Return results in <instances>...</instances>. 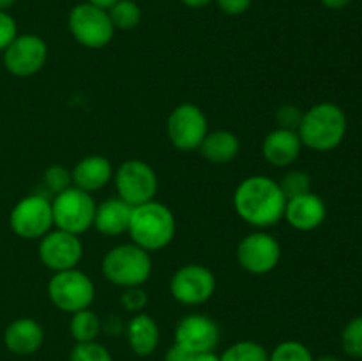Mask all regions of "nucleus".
I'll return each instance as SVG.
<instances>
[{"label":"nucleus","instance_id":"1","mask_svg":"<svg viewBox=\"0 0 362 361\" xmlns=\"http://www.w3.org/2000/svg\"><path fill=\"white\" fill-rule=\"evenodd\" d=\"M286 197L278 180L267 176H251L240 180L233 193V207L239 218L258 230L278 225L285 216Z\"/></svg>","mask_w":362,"mask_h":361},{"label":"nucleus","instance_id":"2","mask_svg":"<svg viewBox=\"0 0 362 361\" xmlns=\"http://www.w3.org/2000/svg\"><path fill=\"white\" fill-rule=\"evenodd\" d=\"M177 223L172 209L158 200L145 202L131 211L127 234L131 243L145 251H159L168 246L175 237Z\"/></svg>","mask_w":362,"mask_h":361},{"label":"nucleus","instance_id":"3","mask_svg":"<svg viewBox=\"0 0 362 361\" xmlns=\"http://www.w3.org/2000/svg\"><path fill=\"white\" fill-rule=\"evenodd\" d=\"M346 115L336 103H318L304 112L299 133L304 147L317 152H329L338 147L346 134Z\"/></svg>","mask_w":362,"mask_h":361},{"label":"nucleus","instance_id":"4","mask_svg":"<svg viewBox=\"0 0 362 361\" xmlns=\"http://www.w3.org/2000/svg\"><path fill=\"white\" fill-rule=\"evenodd\" d=\"M101 271L112 285L141 287L152 275V257L134 243L119 244L103 257Z\"/></svg>","mask_w":362,"mask_h":361},{"label":"nucleus","instance_id":"5","mask_svg":"<svg viewBox=\"0 0 362 361\" xmlns=\"http://www.w3.org/2000/svg\"><path fill=\"white\" fill-rule=\"evenodd\" d=\"M53 306L66 314L90 308L95 299V285L88 275L78 268L53 273L46 287Z\"/></svg>","mask_w":362,"mask_h":361},{"label":"nucleus","instance_id":"6","mask_svg":"<svg viewBox=\"0 0 362 361\" xmlns=\"http://www.w3.org/2000/svg\"><path fill=\"white\" fill-rule=\"evenodd\" d=\"M95 200L90 193L71 186L62 193L55 195L52 200L53 225L71 234L87 232L94 225Z\"/></svg>","mask_w":362,"mask_h":361},{"label":"nucleus","instance_id":"7","mask_svg":"<svg viewBox=\"0 0 362 361\" xmlns=\"http://www.w3.org/2000/svg\"><path fill=\"white\" fill-rule=\"evenodd\" d=\"M67 25L74 41L90 50L105 48L115 34L108 11L88 2L76 4L71 9Z\"/></svg>","mask_w":362,"mask_h":361},{"label":"nucleus","instance_id":"8","mask_svg":"<svg viewBox=\"0 0 362 361\" xmlns=\"http://www.w3.org/2000/svg\"><path fill=\"white\" fill-rule=\"evenodd\" d=\"M117 195L131 207L154 200L159 180L154 168L141 159H127L113 172Z\"/></svg>","mask_w":362,"mask_h":361},{"label":"nucleus","instance_id":"9","mask_svg":"<svg viewBox=\"0 0 362 361\" xmlns=\"http://www.w3.org/2000/svg\"><path fill=\"white\" fill-rule=\"evenodd\" d=\"M9 227L21 239H41L53 229L52 200L45 195H28L11 209Z\"/></svg>","mask_w":362,"mask_h":361},{"label":"nucleus","instance_id":"10","mask_svg":"<svg viewBox=\"0 0 362 361\" xmlns=\"http://www.w3.org/2000/svg\"><path fill=\"white\" fill-rule=\"evenodd\" d=\"M207 133V117L200 106L193 103H182L170 112L166 120V134L173 147L179 151H197Z\"/></svg>","mask_w":362,"mask_h":361},{"label":"nucleus","instance_id":"11","mask_svg":"<svg viewBox=\"0 0 362 361\" xmlns=\"http://www.w3.org/2000/svg\"><path fill=\"white\" fill-rule=\"evenodd\" d=\"M235 255L244 271L251 275H267L274 271L281 260V244L272 234L257 230L240 239Z\"/></svg>","mask_w":362,"mask_h":361},{"label":"nucleus","instance_id":"12","mask_svg":"<svg viewBox=\"0 0 362 361\" xmlns=\"http://www.w3.org/2000/svg\"><path fill=\"white\" fill-rule=\"evenodd\" d=\"M216 290V276L202 264H186L173 273L170 292L184 306H200L207 303Z\"/></svg>","mask_w":362,"mask_h":361},{"label":"nucleus","instance_id":"13","mask_svg":"<svg viewBox=\"0 0 362 361\" xmlns=\"http://www.w3.org/2000/svg\"><path fill=\"white\" fill-rule=\"evenodd\" d=\"M4 67L18 78L37 74L48 59V45L37 34H18L4 50Z\"/></svg>","mask_w":362,"mask_h":361},{"label":"nucleus","instance_id":"14","mask_svg":"<svg viewBox=\"0 0 362 361\" xmlns=\"http://www.w3.org/2000/svg\"><path fill=\"white\" fill-rule=\"evenodd\" d=\"M83 257V244L80 236L66 230H49L39 239V260L49 271L59 273L74 269Z\"/></svg>","mask_w":362,"mask_h":361},{"label":"nucleus","instance_id":"15","mask_svg":"<svg viewBox=\"0 0 362 361\" xmlns=\"http://www.w3.org/2000/svg\"><path fill=\"white\" fill-rule=\"evenodd\" d=\"M175 343L187 353H212L219 345L221 331L218 322L205 314H189L175 326Z\"/></svg>","mask_w":362,"mask_h":361},{"label":"nucleus","instance_id":"16","mask_svg":"<svg viewBox=\"0 0 362 361\" xmlns=\"http://www.w3.org/2000/svg\"><path fill=\"white\" fill-rule=\"evenodd\" d=\"M325 216H327L325 202L318 195L308 191V193L286 200L283 218L292 229L300 230V232H311L324 223Z\"/></svg>","mask_w":362,"mask_h":361},{"label":"nucleus","instance_id":"17","mask_svg":"<svg viewBox=\"0 0 362 361\" xmlns=\"http://www.w3.org/2000/svg\"><path fill=\"white\" fill-rule=\"evenodd\" d=\"M45 329L35 319L18 317L4 329V345L11 354L30 356L42 347Z\"/></svg>","mask_w":362,"mask_h":361},{"label":"nucleus","instance_id":"18","mask_svg":"<svg viewBox=\"0 0 362 361\" xmlns=\"http://www.w3.org/2000/svg\"><path fill=\"white\" fill-rule=\"evenodd\" d=\"M303 147L304 145L297 131L276 127L264 138L262 154L269 165L283 168V166H290L297 161Z\"/></svg>","mask_w":362,"mask_h":361},{"label":"nucleus","instance_id":"19","mask_svg":"<svg viewBox=\"0 0 362 361\" xmlns=\"http://www.w3.org/2000/svg\"><path fill=\"white\" fill-rule=\"evenodd\" d=\"M73 186L94 193L103 190L113 179V165L106 156L90 154L81 158L71 172Z\"/></svg>","mask_w":362,"mask_h":361},{"label":"nucleus","instance_id":"20","mask_svg":"<svg viewBox=\"0 0 362 361\" xmlns=\"http://www.w3.org/2000/svg\"><path fill=\"white\" fill-rule=\"evenodd\" d=\"M124 335H126L129 349L140 357H147L152 353H156L159 340H161L158 322L145 311L134 314L126 322V333Z\"/></svg>","mask_w":362,"mask_h":361},{"label":"nucleus","instance_id":"21","mask_svg":"<svg viewBox=\"0 0 362 361\" xmlns=\"http://www.w3.org/2000/svg\"><path fill=\"white\" fill-rule=\"evenodd\" d=\"M131 211H133V207L120 200L119 197L108 198L95 207L94 225L92 227L105 237L122 236L129 229Z\"/></svg>","mask_w":362,"mask_h":361},{"label":"nucleus","instance_id":"22","mask_svg":"<svg viewBox=\"0 0 362 361\" xmlns=\"http://www.w3.org/2000/svg\"><path fill=\"white\" fill-rule=\"evenodd\" d=\"M198 151L207 161L214 163V165H225L237 158L240 151V142L237 134L228 130L211 131L204 138Z\"/></svg>","mask_w":362,"mask_h":361},{"label":"nucleus","instance_id":"23","mask_svg":"<svg viewBox=\"0 0 362 361\" xmlns=\"http://www.w3.org/2000/svg\"><path fill=\"white\" fill-rule=\"evenodd\" d=\"M69 333L76 343L94 342L101 335V319L90 308L74 311V314H71Z\"/></svg>","mask_w":362,"mask_h":361},{"label":"nucleus","instance_id":"24","mask_svg":"<svg viewBox=\"0 0 362 361\" xmlns=\"http://www.w3.org/2000/svg\"><path fill=\"white\" fill-rule=\"evenodd\" d=\"M115 30H133L141 21V9L134 0H119L108 9Z\"/></svg>","mask_w":362,"mask_h":361},{"label":"nucleus","instance_id":"25","mask_svg":"<svg viewBox=\"0 0 362 361\" xmlns=\"http://www.w3.org/2000/svg\"><path fill=\"white\" fill-rule=\"evenodd\" d=\"M219 361H269V350L253 340H240L226 347Z\"/></svg>","mask_w":362,"mask_h":361},{"label":"nucleus","instance_id":"26","mask_svg":"<svg viewBox=\"0 0 362 361\" xmlns=\"http://www.w3.org/2000/svg\"><path fill=\"white\" fill-rule=\"evenodd\" d=\"M269 361H315V357L303 342L286 340L269 353Z\"/></svg>","mask_w":362,"mask_h":361},{"label":"nucleus","instance_id":"27","mask_svg":"<svg viewBox=\"0 0 362 361\" xmlns=\"http://www.w3.org/2000/svg\"><path fill=\"white\" fill-rule=\"evenodd\" d=\"M341 347L346 356L362 360V315L346 322L341 333Z\"/></svg>","mask_w":362,"mask_h":361},{"label":"nucleus","instance_id":"28","mask_svg":"<svg viewBox=\"0 0 362 361\" xmlns=\"http://www.w3.org/2000/svg\"><path fill=\"white\" fill-rule=\"evenodd\" d=\"M69 361H113L112 353L98 340L74 343L69 353Z\"/></svg>","mask_w":362,"mask_h":361},{"label":"nucleus","instance_id":"29","mask_svg":"<svg viewBox=\"0 0 362 361\" xmlns=\"http://www.w3.org/2000/svg\"><path fill=\"white\" fill-rule=\"evenodd\" d=\"M278 183L283 195L286 197V200L311 191V179L306 172H303V170H290V172H286L285 176H283V179L278 180Z\"/></svg>","mask_w":362,"mask_h":361},{"label":"nucleus","instance_id":"30","mask_svg":"<svg viewBox=\"0 0 362 361\" xmlns=\"http://www.w3.org/2000/svg\"><path fill=\"white\" fill-rule=\"evenodd\" d=\"M42 180H45L46 190L53 195L62 193L64 190H67V188L73 186L71 172L64 165L48 166L45 172V176H42Z\"/></svg>","mask_w":362,"mask_h":361},{"label":"nucleus","instance_id":"31","mask_svg":"<svg viewBox=\"0 0 362 361\" xmlns=\"http://www.w3.org/2000/svg\"><path fill=\"white\" fill-rule=\"evenodd\" d=\"M304 112L296 105H283L276 110L274 119L278 127H283V130L297 131L299 130L300 122H303Z\"/></svg>","mask_w":362,"mask_h":361},{"label":"nucleus","instance_id":"32","mask_svg":"<svg viewBox=\"0 0 362 361\" xmlns=\"http://www.w3.org/2000/svg\"><path fill=\"white\" fill-rule=\"evenodd\" d=\"M120 303L126 308L127 311H133V314H140L144 311V308L147 306L148 297L141 287H129V289H124L122 296H120Z\"/></svg>","mask_w":362,"mask_h":361},{"label":"nucleus","instance_id":"33","mask_svg":"<svg viewBox=\"0 0 362 361\" xmlns=\"http://www.w3.org/2000/svg\"><path fill=\"white\" fill-rule=\"evenodd\" d=\"M16 20H14L7 11H0V52H4V50L16 39Z\"/></svg>","mask_w":362,"mask_h":361},{"label":"nucleus","instance_id":"34","mask_svg":"<svg viewBox=\"0 0 362 361\" xmlns=\"http://www.w3.org/2000/svg\"><path fill=\"white\" fill-rule=\"evenodd\" d=\"M218 9L228 16H239L251 7L253 0H214Z\"/></svg>","mask_w":362,"mask_h":361},{"label":"nucleus","instance_id":"35","mask_svg":"<svg viewBox=\"0 0 362 361\" xmlns=\"http://www.w3.org/2000/svg\"><path fill=\"white\" fill-rule=\"evenodd\" d=\"M101 333L108 336H120L126 333V322L119 315H110L105 321H101Z\"/></svg>","mask_w":362,"mask_h":361},{"label":"nucleus","instance_id":"36","mask_svg":"<svg viewBox=\"0 0 362 361\" xmlns=\"http://www.w3.org/2000/svg\"><path fill=\"white\" fill-rule=\"evenodd\" d=\"M191 357H193V354L187 353L184 347L177 345L175 342L165 354V361H191Z\"/></svg>","mask_w":362,"mask_h":361},{"label":"nucleus","instance_id":"37","mask_svg":"<svg viewBox=\"0 0 362 361\" xmlns=\"http://www.w3.org/2000/svg\"><path fill=\"white\" fill-rule=\"evenodd\" d=\"M322 4H324L325 7H329V9H343V7H346L349 4H352L354 0H320Z\"/></svg>","mask_w":362,"mask_h":361},{"label":"nucleus","instance_id":"38","mask_svg":"<svg viewBox=\"0 0 362 361\" xmlns=\"http://www.w3.org/2000/svg\"><path fill=\"white\" fill-rule=\"evenodd\" d=\"M191 361H219L218 354L212 350V353H200V354H193Z\"/></svg>","mask_w":362,"mask_h":361},{"label":"nucleus","instance_id":"39","mask_svg":"<svg viewBox=\"0 0 362 361\" xmlns=\"http://www.w3.org/2000/svg\"><path fill=\"white\" fill-rule=\"evenodd\" d=\"M180 2H182L184 6L191 7V9H200V7L209 6V4L214 2V0H180Z\"/></svg>","mask_w":362,"mask_h":361},{"label":"nucleus","instance_id":"40","mask_svg":"<svg viewBox=\"0 0 362 361\" xmlns=\"http://www.w3.org/2000/svg\"><path fill=\"white\" fill-rule=\"evenodd\" d=\"M87 2L94 4V6H98V7H101V9L108 11L110 7H112L115 2H119V0H87Z\"/></svg>","mask_w":362,"mask_h":361},{"label":"nucleus","instance_id":"41","mask_svg":"<svg viewBox=\"0 0 362 361\" xmlns=\"http://www.w3.org/2000/svg\"><path fill=\"white\" fill-rule=\"evenodd\" d=\"M16 4V0H0V11H7Z\"/></svg>","mask_w":362,"mask_h":361},{"label":"nucleus","instance_id":"42","mask_svg":"<svg viewBox=\"0 0 362 361\" xmlns=\"http://www.w3.org/2000/svg\"><path fill=\"white\" fill-rule=\"evenodd\" d=\"M315 361H343V360H341V357L334 356V354H325V356L317 357V360H315Z\"/></svg>","mask_w":362,"mask_h":361}]
</instances>
